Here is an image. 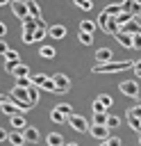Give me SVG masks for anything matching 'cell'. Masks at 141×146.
I'll list each match as a JSON object with an SVG mask.
<instances>
[{
  "mask_svg": "<svg viewBox=\"0 0 141 146\" xmlns=\"http://www.w3.org/2000/svg\"><path fill=\"white\" fill-rule=\"evenodd\" d=\"M134 62L125 59V62H116V59H109L105 64H96L93 66V73H114V71H125V68H132Z\"/></svg>",
  "mask_w": 141,
  "mask_h": 146,
  "instance_id": "cell-1",
  "label": "cell"
},
{
  "mask_svg": "<svg viewBox=\"0 0 141 146\" xmlns=\"http://www.w3.org/2000/svg\"><path fill=\"white\" fill-rule=\"evenodd\" d=\"M9 98L20 107V112H30L32 110V105H30V100H27V87H14L11 91H9Z\"/></svg>",
  "mask_w": 141,
  "mask_h": 146,
  "instance_id": "cell-2",
  "label": "cell"
},
{
  "mask_svg": "<svg viewBox=\"0 0 141 146\" xmlns=\"http://www.w3.org/2000/svg\"><path fill=\"white\" fill-rule=\"evenodd\" d=\"M96 27H100L105 34H109V36H114L116 32H118V23L114 21V16H107L105 11L98 16V23H96Z\"/></svg>",
  "mask_w": 141,
  "mask_h": 146,
  "instance_id": "cell-3",
  "label": "cell"
},
{
  "mask_svg": "<svg viewBox=\"0 0 141 146\" xmlns=\"http://www.w3.org/2000/svg\"><path fill=\"white\" fill-rule=\"evenodd\" d=\"M68 123H70V128L77 130V132H86V130H89V121H86L82 114H75V112L68 114Z\"/></svg>",
  "mask_w": 141,
  "mask_h": 146,
  "instance_id": "cell-4",
  "label": "cell"
},
{
  "mask_svg": "<svg viewBox=\"0 0 141 146\" xmlns=\"http://www.w3.org/2000/svg\"><path fill=\"white\" fill-rule=\"evenodd\" d=\"M139 112H141V107H139V105H134V107H130V110H127V123H130V128H132L134 132H139V130H141Z\"/></svg>",
  "mask_w": 141,
  "mask_h": 146,
  "instance_id": "cell-5",
  "label": "cell"
},
{
  "mask_svg": "<svg viewBox=\"0 0 141 146\" xmlns=\"http://www.w3.org/2000/svg\"><path fill=\"white\" fill-rule=\"evenodd\" d=\"M89 132H91V137L98 139V141H105V139L109 137V128L102 125V123H93V125H89Z\"/></svg>",
  "mask_w": 141,
  "mask_h": 146,
  "instance_id": "cell-6",
  "label": "cell"
},
{
  "mask_svg": "<svg viewBox=\"0 0 141 146\" xmlns=\"http://www.w3.org/2000/svg\"><path fill=\"white\" fill-rule=\"evenodd\" d=\"M52 82H55V87H57L59 94H66V91L70 89V80H68L64 73H55V75H52Z\"/></svg>",
  "mask_w": 141,
  "mask_h": 146,
  "instance_id": "cell-7",
  "label": "cell"
},
{
  "mask_svg": "<svg viewBox=\"0 0 141 146\" xmlns=\"http://www.w3.org/2000/svg\"><path fill=\"white\" fill-rule=\"evenodd\" d=\"M121 32H127V34H139L141 32V25H139V16H132L127 23H123L121 27H118Z\"/></svg>",
  "mask_w": 141,
  "mask_h": 146,
  "instance_id": "cell-8",
  "label": "cell"
},
{
  "mask_svg": "<svg viewBox=\"0 0 141 146\" xmlns=\"http://www.w3.org/2000/svg\"><path fill=\"white\" fill-rule=\"evenodd\" d=\"M121 91L125 94V96H139V82L136 80H125V82H121Z\"/></svg>",
  "mask_w": 141,
  "mask_h": 146,
  "instance_id": "cell-9",
  "label": "cell"
},
{
  "mask_svg": "<svg viewBox=\"0 0 141 146\" xmlns=\"http://www.w3.org/2000/svg\"><path fill=\"white\" fill-rule=\"evenodd\" d=\"M121 9L127 11V14H132V16H139L141 5H139V0H123V2H121Z\"/></svg>",
  "mask_w": 141,
  "mask_h": 146,
  "instance_id": "cell-10",
  "label": "cell"
},
{
  "mask_svg": "<svg viewBox=\"0 0 141 146\" xmlns=\"http://www.w3.org/2000/svg\"><path fill=\"white\" fill-rule=\"evenodd\" d=\"M11 11H14V16H18V18H25V16H27L25 0H14V2H11Z\"/></svg>",
  "mask_w": 141,
  "mask_h": 146,
  "instance_id": "cell-11",
  "label": "cell"
},
{
  "mask_svg": "<svg viewBox=\"0 0 141 146\" xmlns=\"http://www.w3.org/2000/svg\"><path fill=\"white\" fill-rule=\"evenodd\" d=\"M109 59H114V52H111L109 48H98V52H96V64H105V62H109Z\"/></svg>",
  "mask_w": 141,
  "mask_h": 146,
  "instance_id": "cell-12",
  "label": "cell"
},
{
  "mask_svg": "<svg viewBox=\"0 0 141 146\" xmlns=\"http://www.w3.org/2000/svg\"><path fill=\"white\" fill-rule=\"evenodd\" d=\"M23 137H25V141H32V144H36L41 135H39V130H36V128H32V125H25V128H23Z\"/></svg>",
  "mask_w": 141,
  "mask_h": 146,
  "instance_id": "cell-13",
  "label": "cell"
},
{
  "mask_svg": "<svg viewBox=\"0 0 141 146\" xmlns=\"http://www.w3.org/2000/svg\"><path fill=\"white\" fill-rule=\"evenodd\" d=\"M25 7H27V14H30V16L43 18V16H41V7L36 5V0H25Z\"/></svg>",
  "mask_w": 141,
  "mask_h": 146,
  "instance_id": "cell-14",
  "label": "cell"
},
{
  "mask_svg": "<svg viewBox=\"0 0 141 146\" xmlns=\"http://www.w3.org/2000/svg\"><path fill=\"white\" fill-rule=\"evenodd\" d=\"M45 32H48V36H52V39H64V36H66V27H64V25H52V27H48Z\"/></svg>",
  "mask_w": 141,
  "mask_h": 146,
  "instance_id": "cell-15",
  "label": "cell"
},
{
  "mask_svg": "<svg viewBox=\"0 0 141 146\" xmlns=\"http://www.w3.org/2000/svg\"><path fill=\"white\" fill-rule=\"evenodd\" d=\"M39 96H41V89H39V87H34V84H30V87H27V100H30V105H32V107L39 103Z\"/></svg>",
  "mask_w": 141,
  "mask_h": 146,
  "instance_id": "cell-16",
  "label": "cell"
},
{
  "mask_svg": "<svg viewBox=\"0 0 141 146\" xmlns=\"http://www.w3.org/2000/svg\"><path fill=\"white\" fill-rule=\"evenodd\" d=\"M18 110H20V107H18L14 100H2V105H0V112H5V114H9V116L16 114Z\"/></svg>",
  "mask_w": 141,
  "mask_h": 146,
  "instance_id": "cell-17",
  "label": "cell"
},
{
  "mask_svg": "<svg viewBox=\"0 0 141 146\" xmlns=\"http://www.w3.org/2000/svg\"><path fill=\"white\" fill-rule=\"evenodd\" d=\"M20 21H23V32H34V30H36V18H34V16L27 14V16L20 18Z\"/></svg>",
  "mask_w": 141,
  "mask_h": 146,
  "instance_id": "cell-18",
  "label": "cell"
},
{
  "mask_svg": "<svg viewBox=\"0 0 141 146\" xmlns=\"http://www.w3.org/2000/svg\"><path fill=\"white\" fill-rule=\"evenodd\" d=\"M9 73H11V75H16V78H18V75H30V68H27L23 62H16V64L11 66V71H9Z\"/></svg>",
  "mask_w": 141,
  "mask_h": 146,
  "instance_id": "cell-19",
  "label": "cell"
},
{
  "mask_svg": "<svg viewBox=\"0 0 141 146\" xmlns=\"http://www.w3.org/2000/svg\"><path fill=\"white\" fill-rule=\"evenodd\" d=\"M9 121H11V128H16V130H23V128H25V116H23V114H18V112H16V114H11V116H9Z\"/></svg>",
  "mask_w": 141,
  "mask_h": 146,
  "instance_id": "cell-20",
  "label": "cell"
},
{
  "mask_svg": "<svg viewBox=\"0 0 141 146\" xmlns=\"http://www.w3.org/2000/svg\"><path fill=\"white\" fill-rule=\"evenodd\" d=\"M45 141H48V146H61V144H64V137H61L59 132H50V135L45 137Z\"/></svg>",
  "mask_w": 141,
  "mask_h": 146,
  "instance_id": "cell-21",
  "label": "cell"
},
{
  "mask_svg": "<svg viewBox=\"0 0 141 146\" xmlns=\"http://www.w3.org/2000/svg\"><path fill=\"white\" fill-rule=\"evenodd\" d=\"M7 139H9L11 144H16V146L25 144V137H23V132H20V130H16V132H9V135H7Z\"/></svg>",
  "mask_w": 141,
  "mask_h": 146,
  "instance_id": "cell-22",
  "label": "cell"
},
{
  "mask_svg": "<svg viewBox=\"0 0 141 146\" xmlns=\"http://www.w3.org/2000/svg\"><path fill=\"white\" fill-rule=\"evenodd\" d=\"M77 41H80V43H84V46H91V43H93V34H89V32H82V30H80V32H77Z\"/></svg>",
  "mask_w": 141,
  "mask_h": 146,
  "instance_id": "cell-23",
  "label": "cell"
},
{
  "mask_svg": "<svg viewBox=\"0 0 141 146\" xmlns=\"http://www.w3.org/2000/svg\"><path fill=\"white\" fill-rule=\"evenodd\" d=\"M80 30L93 34V32H96V23H93V21H82V23H80Z\"/></svg>",
  "mask_w": 141,
  "mask_h": 146,
  "instance_id": "cell-24",
  "label": "cell"
},
{
  "mask_svg": "<svg viewBox=\"0 0 141 146\" xmlns=\"http://www.w3.org/2000/svg\"><path fill=\"white\" fill-rule=\"evenodd\" d=\"M39 55H41V57H45V59H52V57H55V48H52V46H41Z\"/></svg>",
  "mask_w": 141,
  "mask_h": 146,
  "instance_id": "cell-25",
  "label": "cell"
},
{
  "mask_svg": "<svg viewBox=\"0 0 141 146\" xmlns=\"http://www.w3.org/2000/svg\"><path fill=\"white\" fill-rule=\"evenodd\" d=\"M39 89H45V91H50V94H55V89H57V87H55V82H52V78H48V75H45V80L41 82V87H39Z\"/></svg>",
  "mask_w": 141,
  "mask_h": 146,
  "instance_id": "cell-26",
  "label": "cell"
},
{
  "mask_svg": "<svg viewBox=\"0 0 141 146\" xmlns=\"http://www.w3.org/2000/svg\"><path fill=\"white\" fill-rule=\"evenodd\" d=\"M105 125L111 130V128H118L121 125V119L118 116H111V114H107V119H105Z\"/></svg>",
  "mask_w": 141,
  "mask_h": 146,
  "instance_id": "cell-27",
  "label": "cell"
},
{
  "mask_svg": "<svg viewBox=\"0 0 141 146\" xmlns=\"http://www.w3.org/2000/svg\"><path fill=\"white\" fill-rule=\"evenodd\" d=\"M2 55H5V62H18V59H20V57H18V52H16V50H11V48H7Z\"/></svg>",
  "mask_w": 141,
  "mask_h": 146,
  "instance_id": "cell-28",
  "label": "cell"
},
{
  "mask_svg": "<svg viewBox=\"0 0 141 146\" xmlns=\"http://www.w3.org/2000/svg\"><path fill=\"white\" fill-rule=\"evenodd\" d=\"M50 119H52L55 123H64V121H66V114H61V112H59V110L55 107V110L50 112Z\"/></svg>",
  "mask_w": 141,
  "mask_h": 146,
  "instance_id": "cell-29",
  "label": "cell"
},
{
  "mask_svg": "<svg viewBox=\"0 0 141 146\" xmlns=\"http://www.w3.org/2000/svg\"><path fill=\"white\" fill-rule=\"evenodd\" d=\"M48 27H36L34 32H32V36H34V41H43V36H48V32H45Z\"/></svg>",
  "mask_w": 141,
  "mask_h": 146,
  "instance_id": "cell-30",
  "label": "cell"
},
{
  "mask_svg": "<svg viewBox=\"0 0 141 146\" xmlns=\"http://www.w3.org/2000/svg\"><path fill=\"white\" fill-rule=\"evenodd\" d=\"M98 100L102 103V107H105V110H109V107H111V103H114L109 94H100V96H98Z\"/></svg>",
  "mask_w": 141,
  "mask_h": 146,
  "instance_id": "cell-31",
  "label": "cell"
},
{
  "mask_svg": "<svg viewBox=\"0 0 141 146\" xmlns=\"http://www.w3.org/2000/svg\"><path fill=\"white\" fill-rule=\"evenodd\" d=\"M105 119H107V110L93 112V123H102V125H105Z\"/></svg>",
  "mask_w": 141,
  "mask_h": 146,
  "instance_id": "cell-32",
  "label": "cell"
},
{
  "mask_svg": "<svg viewBox=\"0 0 141 146\" xmlns=\"http://www.w3.org/2000/svg\"><path fill=\"white\" fill-rule=\"evenodd\" d=\"M73 2H75L80 9H84V11H91V9H93V2H91V0H73Z\"/></svg>",
  "mask_w": 141,
  "mask_h": 146,
  "instance_id": "cell-33",
  "label": "cell"
},
{
  "mask_svg": "<svg viewBox=\"0 0 141 146\" xmlns=\"http://www.w3.org/2000/svg\"><path fill=\"white\" fill-rule=\"evenodd\" d=\"M118 11H123L121 5H107V7H105V14H107V16H116Z\"/></svg>",
  "mask_w": 141,
  "mask_h": 146,
  "instance_id": "cell-34",
  "label": "cell"
},
{
  "mask_svg": "<svg viewBox=\"0 0 141 146\" xmlns=\"http://www.w3.org/2000/svg\"><path fill=\"white\" fill-rule=\"evenodd\" d=\"M45 80V75L43 73H36V75H30V82L34 84V87H41V82Z\"/></svg>",
  "mask_w": 141,
  "mask_h": 146,
  "instance_id": "cell-35",
  "label": "cell"
},
{
  "mask_svg": "<svg viewBox=\"0 0 141 146\" xmlns=\"http://www.w3.org/2000/svg\"><path fill=\"white\" fill-rule=\"evenodd\" d=\"M16 84H18V87H30V84H32V82H30V75H18V78H16Z\"/></svg>",
  "mask_w": 141,
  "mask_h": 146,
  "instance_id": "cell-36",
  "label": "cell"
},
{
  "mask_svg": "<svg viewBox=\"0 0 141 146\" xmlns=\"http://www.w3.org/2000/svg\"><path fill=\"white\" fill-rule=\"evenodd\" d=\"M57 110H59V112H61V114H66V116H68V114H70V112H73V107H70V105H68V103H61V105H57Z\"/></svg>",
  "mask_w": 141,
  "mask_h": 146,
  "instance_id": "cell-37",
  "label": "cell"
},
{
  "mask_svg": "<svg viewBox=\"0 0 141 146\" xmlns=\"http://www.w3.org/2000/svg\"><path fill=\"white\" fill-rule=\"evenodd\" d=\"M105 144H109V146H121V139H118V137H107Z\"/></svg>",
  "mask_w": 141,
  "mask_h": 146,
  "instance_id": "cell-38",
  "label": "cell"
},
{
  "mask_svg": "<svg viewBox=\"0 0 141 146\" xmlns=\"http://www.w3.org/2000/svg\"><path fill=\"white\" fill-rule=\"evenodd\" d=\"M100 110H105V107H102V103L96 98V100H93V112H100Z\"/></svg>",
  "mask_w": 141,
  "mask_h": 146,
  "instance_id": "cell-39",
  "label": "cell"
},
{
  "mask_svg": "<svg viewBox=\"0 0 141 146\" xmlns=\"http://www.w3.org/2000/svg\"><path fill=\"white\" fill-rule=\"evenodd\" d=\"M5 34H7V25H5V23H0V36H5Z\"/></svg>",
  "mask_w": 141,
  "mask_h": 146,
  "instance_id": "cell-40",
  "label": "cell"
},
{
  "mask_svg": "<svg viewBox=\"0 0 141 146\" xmlns=\"http://www.w3.org/2000/svg\"><path fill=\"white\" fill-rule=\"evenodd\" d=\"M5 50H7V43H5V41H2V36H0V55H2Z\"/></svg>",
  "mask_w": 141,
  "mask_h": 146,
  "instance_id": "cell-41",
  "label": "cell"
},
{
  "mask_svg": "<svg viewBox=\"0 0 141 146\" xmlns=\"http://www.w3.org/2000/svg\"><path fill=\"white\" fill-rule=\"evenodd\" d=\"M5 139H7V130H5V128H0V141H5Z\"/></svg>",
  "mask_w": 141,
  "mask_h": 146,
  "instance_id": "cell-42",
  "label": "cell"
},
{
  "mask_svg": "<svg viewBox=\"0 0 141 146\" xmlns=\"http://www.w3.org/2000/svg\"><path fill=\"white\" fill-rule=\"evenodd\" d=\"M2 100H7V96H5V94H0V105H2Z\"/></svg>",
  "mask_w": 141,
  "mask_h": 146,
  "instance_id": "cell-43",
  "label": "cell"
},
{
  "mask_svg": "<svg viewBox=\"0 0 141 146\" xmlns=\"http://www.w3.org/2000/svg\"><path fill=\"white\" fill-rule=\"evenodd\" d=\"M7 2H9V0H0V5H7Z\"/></svg>",
  "mask_w": 141,
  "mask_h": 146,
  "instance_id": "cell-44",
  "label": "cell"
}]
</instances>
